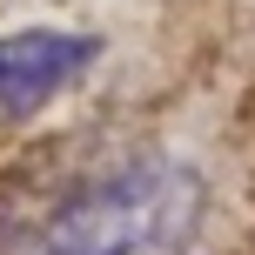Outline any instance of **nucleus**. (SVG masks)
I'll return each mask as SVG.
<instances>
[{
	"instance_id": "1",
	"label": "nucleus",
	"mask_w": 255,
	"mask_h": 255,
	"mask_svg": "<svg viewBox=\"0 0 255 255\" xmlns=\"http://www.w3.org/2000/svg\"><path fill=\"white\" fill-rule=\"evenodd\" d=\"M202 202V175L175 154H108L54 181L0 255H181Z\"/></svg>"
},
{
	"instance_id": "2",
	"label": "nucleus",
	"mask_w": 255,
	"mask_h": 255,
	"mask_svg": "<svg viewBox=\"0 0 255 255\" xmlns=\"http://www.w3.org/2000/svg\"><path fill=\"white\" fill-rule=\"evenodd\" d=\"M101 61L94 34H61V27H27L0 40V121H27L67 94L88 67Z\"/></svg>"
}]
</instances>
